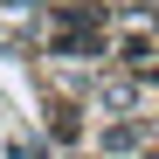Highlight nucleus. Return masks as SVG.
I'll return each mask as SVG.
<instances>
[{
    "label": "nucleus",
    "mask_w": 159,
    "mask_h": 159,
    "mask_svg": "<svg viewBox=\"0 0 159 159\" xmlns=\"http://www.w3.org/2000/svg\"><path fill=\"white\" fill-rule=\"evenodd\" d=\"M118 56H125L131 69H152V56H159V35H131V42L118 48Z\"/></svg>",
    "instance_id": "obj_2"
},
{
    "label": "nucleus",
    "mask_w": 159,
    "mask_h": 159,
    "mask_svg": "<svg viewBox=\"0 0 159 159\" xmlns=\"http://www.w3.org/2000/svg\"><path fill=\"white\" fill-rule=\"evenodd\" d=\"M97 145H104V152H145L152 131H145V125H111V131H97Z\"/></svg>",
    "instance_id": "obj_1"
}]
</instances>
